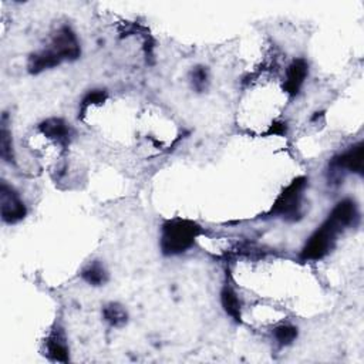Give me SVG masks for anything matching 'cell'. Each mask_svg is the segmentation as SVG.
I'll return each mask as SVG.
<instances>
[{"mask_svg":"<svg viewBox=\"0 0 364 364\" xmlns=\"http://www.w3.org/2000/svg\"><path fill=\"white\" fill-rule=\"evenodd\" d=\"M202 229L194 220L190 219H172L167 220L161 232L159 247L164 255L174 256L187 252L195 244V239L201 235Z\"/></svg>","mask_w":364,"mask_h":364,"instance_id":"6da1fadb","label":"cell"},{"mask_svg":"<svg viewBox=\"0 0 364 364\" xmlns=\"http://www.w3.org/2000/svg\"><path fill=\"white\" fill-rule=\"evenodd\" d=\"M346 228L343 227L339 220H336L332 215L323 222L321 227L315 231V234L309 238L306 245L303 247L300 258L303 260H320L328 256L334 245L339 234H341Z\"/></svg>","mask_w":364,"mask_h":364,"instance_id":"7a4b0ae2","label":"cell"},{"mask_svg":"<svg viewBox=\"0 0 364 364\" xmlns=\"http://www.w3.org/2000/svg\"><path fill=\"white\" fill-rule=\"evenodd\" d=\"M306 187H308L306 177L295 178L291 184L279 194L266 216L269 218L280 216L289 222H296L302 219L303 218L302 199Z\"/></svg>","mask_w":364,"mask_h":364,"instance_id":"3957f363","label":"cell"},{"mask_svg":"<svg viewBox=\"0 0 364 364\" xmlns=\"http://www.w3.org/2000/svg\"><path fill=\"white\" fill-rule=\"evenodd\" d=\"M0 215L5 224H17L27 215V208L20 195L3 181L0 185Z\"/></svg>","mask_w":364,"mask_h":364,"instance_id":"277c9868","label":"cell"},{"mask_svg":"<svg viewBox=\"0 0 364 364\" xmlns=\"http://www.w3.org/2000/svg\"><path fill=\"white\" fill-rule=\"evenodd\" d=\"M50 49L62 58V62H71V60H77L82 54V49H80L78 38L71 27L63 26L60 27L56 34L53 36Z\"/></svg>","mask_w":364,"mask_h":364,"instance_id":"5b68a950","label":"cell"},{"mask_svg":"<svg viewBox=\"0 0 364 364\" xmlns=\"http://www.w3.org/2000/svg\"><path fill=\"white\" fill-rule=\"evenodd\" d=\"M330 168L333 172L349 171L363 175V144L359 143L348 151L334 157L330 163Z\"/></svg>","mask_w":364,"mask_h":364,"instance_id":"8992f818","label":"cell"},{"mask_svg":"<svg viewBox=\"0 0 364 364\" xmlns=\"http://www.w3.org/2000/svg\"><path fill=\"white\" fill-rule=\"evenodd\" d=\"M309 74V65L305 58H296L291 63L286 71V82L283 84L285 91L295 97L300 93L303 84H305V80Z\"/></svg>","mask_w":364,"mask_h":364,"instance_id":"52a82bcc","label":"cell"},{"mask_svg":"<svg viewBox=\"0 0 364 364\" xmlns=\"http://www.w3.org/2000/svg\"><path fill=\"white\" fill-rule=\"evenodd\" d=\"M38 130L62 147H67L71 139V128L62 118H47L38 124Z\"/></svg>","mask_w":364,"mask_h":364,"instance_id":"ba28073f","label":"cell"},{"mask_svg":"<svg viewBox=\"0 0 364 364\" xmlns=\"http://www.w3.org/2000/svg\"><path fill=\"white\" fill-rule=\"evenodd\" d=\"M62 58H60L50 47L42 52H37L29 57L27 69L32 74H38L45 70H50L62 65Z\"/></svg>","mask_w":364,"mask_h":364,"instance_id":"9c48e42d","label":"cell"},{"mask_svg":"<svg viewBox=\"0 0 364 364\" xmlns=\"http://www.w3.org/2000/svg\"><path fill=\"white\" fill-rule=\"evenodd\" d=\"M46 354L53 361L67 363L70 360V353L66 343L65 334L60 330H54L46 341Z\"/></svg>","mask_w":364,"mask_h":364,"instance_id":"30bf717a","label":"cell"},{"mask_svg":"<svg viewBox=\"0 0 364 364\" xmlns=\"http://www.w3.org/2000/svg\"><path fill=\"white\" fill-rule=\"evenodd\" d=\"M220 303L224 308L225 313L232 317L236 323L242 320V303L236 295V292L231 286H224L220 292Z\"/></svg>","mask_w":364,"mask_h":364,"instance_id":"8fae6325","label":"cell"},{"mask_svg":"<svg viewBox=\"0 0 364 364\" xmlns=\"http://www.w3.org/2000/svg\"><path fill=\"white\" fill-rule=\"evenodd\" d=\"M82 277L91 286H103L109 280V273L98 260H94L82 271Z\"/></svg>","mask_w":364,"mask_h":364,"instance_id":"7c38bea8","label":"cell"},{"mask_svg":"<svg viewBox=\"0 0 364 364\" xmlns=\"http://www.w3.org/2000/svg\"><path fill=\"white\" fill-rule=\"evenodd\" d=\"M103 317L110 326L123 328L128 320V313L120 303H109L103 309Z\"/></svg>","mask_w":364,"mask_h":364,"instance_id":"4fadbf2b","label":"cell"},{"mask_svg":"<svg viewBox=\"0 0 364 364\" xmlns=\"http://www.w3.org/2000/svg\"><path fill=\"white\" fill-rule=\"evenodd\" d=\"M0 155L9 164L14 163V150H13V139L12 133L9 131L5 118L2 121V131H0Z\"/></svg>","mask_w":364,"mask_h":364,"instance_id":"5bb4252c","label":"cell"},{"mask_svg":"<svg viewBox=\"0 0 364 364\" xmlns=\"http://www.w3.org/2000/svg\"><path fill=\"white\" fill-rule=\"evenodd\" d=\"M297 328L292 325H280L273 330V336L276 341L279 343V346H289L297 339Z\"/></svg>","mask_w":364,"mask_h":364,"instance_id":"9a60e30c","label":"cell"},{"mask_svg":"<svg viewBox=\"0 0 364 364\" xmlns=\"http://www.w3.org/2000/svg\"><path fill=\"white\" fill-rule=\"evenodd\" d=\"M208 70L204 66H196L192 71H191V84L192 89L198 93L205 91L208 87Z\"/></svg>","mask_w":364,"mask_h":364,"instance_id":"2e32d148","label":"cell"},{"mask_svg":"<svg viewBox=\"0 0 364 364\" xmlns=\"http://www.w3.org/2000/svg\"><path fill=\"white\" fill-rule=\"evenodd\" d=\"M107 91L106 90H93L89 94H86V97L82 101V107H80V113L82 115L87 111V109L90 106H100L103 104L104 101L107 100Z\"/></svg>","mask_w":364,"mask_h":364,"instance_id":"e0dca14e","label":"cell"},{"mask_svg":"<svg viewBox=\"0 0 364 364\" xmlns=\"http://www.w3.org/2000/svg\"><path fill=\"white\" fill-rule=\"evenodd\" d=\"M286 123H282V121H275V123L271 126L268 135H283L286 134Z\"/></svg>","mask_w":364,"mask_h":364,"instance_id":"ac0fdd59","label":"cell"}]
</instances>
